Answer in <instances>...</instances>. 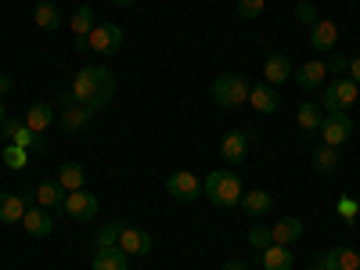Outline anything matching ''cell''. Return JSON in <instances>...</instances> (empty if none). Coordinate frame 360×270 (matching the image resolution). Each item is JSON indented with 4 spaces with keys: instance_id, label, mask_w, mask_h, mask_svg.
<instances>
[{
    "instance_id": "obj_8",
    "label": "cell",
    "mask_w": 360,
    "mask_h": 270,
    "mask_svg": "<svg viewBox=\"0 0 360 270\" xmlns=\"http://www.w3.org/2000/svg\"><path fill=\"white\" fill-rule=\"evenodd\" d=\"M0 130H4V141L8 144H18V148H25V152H40L44 148V141H40V134H33L25 127V119H4V123H0Z\"/></svg>"
},
{
    "instance_id": "obj_37",
    "label": "cell",
    "mask_w": 360,
    "mask_h": 270,
    "mask_svg": "<svg viewBox=\"0 0 360 270\" xmlns=\"http://www.w3.org/2000/svg\"><path fill=\"white\" fill-rule=\"evenodd\" d=\"M346 76H349V79H353V83L360 86V58H353V62L346 65Z\"/></svg>"
},
{
    "instance_id": "obj_6",
    "label": "cell",
    "mask_w": 360,
    "mask_h": 270,
    "mask_svg": "<svg viewBox=\"0 0 360 270\" xmlns=\"http://www.w3.org/2000/svg\"><path fill=\"white\" fill-rule=\"evenodd\" d=\"M86 47H94L98 54H119L123 51V25L119 22H101L90 29L86 37Z\"/></svg>"
},
{
    "instance_id": "obj_5",
    "label": "cell",
    "mask_w": 360,
    "mask_h": 270,
    "mask_svg": "<svg viewBox=\"0 0 360 270\" xmlns=\"http://www.w3.org/2000/svg\"><path fill=\"white\" fill-rule=\"evenodd\" d=\"M65 217L69 220H76V224H90V220H94L98 217V209H101V202H98V195L94 191H69L65 195Z\"/></svg>"
},
{
    "instance_id": "obj_32",
    "label": "cell",
    "mask_w": 360,
    "mask_h": 270,
    "mask_svg": "<svg viewBox=\"0 0 360 270\" xmlns=\"http://www.w3.org/2000/svg\"><path fill=\"white\" fill-rule=\"evenodd\" d=\"M263 8H266V0H238V18L252 22V18L263 15Z\"/></svg>"
},
{
    "instance_id": "obj_40",
    "label": "cell",
    "mask_w": 360,
    "mask_h": 270,
    "mask_svg": "<svg viewBox=\"0 0 360 270\" xmlns=\"http://www.w3.org/2000/svg\"><path fill=\"white\" fill-rule=\"evenodd\" d=\"M112 4H115V8H130V4H134V0H112Z\"/></svg>"
},
{
    "instance_id": "obj_12",
    "label": "cell",
    "mask_w": 360,
    "mask_h": 270,
    "mask_svg": "<svg viewBox=\"0 0 360 270\" xmlns=\"http://www.w3.org/2000/svg\"><path fill=\"white\" fill-rule=\"evenodd\" d=\"M245 155H249V134L227 130V134L220 137V159H224L227 166H242Z\"/></svg>"
},
{
    "instance_id": "obj_21",
    "label": "cell",
    "mask_w": 360,
    "mask_h": 270,
    "mask_svg": "<svg viewBox=\"0 0 360 270\" xmlns=\"http://www.w3.org/2000/svg\"><path fill=\"white\" fill-rule=\"evenodd\" d=\"M51 123H54V105H47V101H33V105L25 108V127L33 130V134H44Z\"/></svg>"
},
{
    "instance_id": "obj_29",
    "label": "cell",
    "mask_w": 360,
    "mask_h": 270,
    "mask_svg": "<svg viewBox=\"0 0 360 270\" xmlns=\"http://www.w3.org/2000/svg\"><path fill=\"white\" fill-rule=\"evenodd\" d=\"M69 29H72L76 40H86L90 29H94V8H90V4H79V8L72 11V18H69Z\"/></svg>"
},
{
    "instance_id": "obj_19",
    "label": "cell",
    "mask_w": 360,
    "mask_h": 270,
    "mask_svg": "<svg viewBox=\"0 0 360 270\" xmlns=\"http://www.w3.org/2000/svg\"><path fill=\"white\" fill-rule=\"evenodd\" d=\"M58 108H62V130L65 134H79L90 119H94V112L86 105H58Z\"/></svg>"
},
{
    "instance_id": "obj_20",
    "label": "cell",
    "mask_w": 360,
    "mask_h": 270,
    "mask_svg": "<svg viewBox=\"0 0 360 270\" xmlns=\"http://www.w3.org/2000/svg\"><path fill=\"white\" fill-rule=\"evenodd\" d=\"M94 270H130V256L119 245H105L94 252Z\"/></svg>"
},
{
    "instance_id": "obj_30",
    "label": "cell",
    "mask_w": 360,
    "mask_h": 270,
    "mask_svg": "<svg viewBox=\"0 0 360 270\" xmlns=\"http://www.w3.org/2000/svg\"><path fill=\"white\" fill-rule=\"evenodd\" d=\"M339 166H342V159H339V148H328V144H321L317 152H314V169H317L321 176H332Z\"/></svg>"
},
{
    "instance_id": "obj_39",
    "label": "cell",
    "mask_w": 360,
    "mask_h": 270,
    "mask_svg": "<svg viewBox=\"0 0 360 270\" xmlns=\"http://www.w3.org/2000/svg\"><path fill=\"white\" fill-rule=\"evenodd\" d=\"M224 270H249V266H245L242 259H227V266H224Z\"/></svg>"
},
{
    "instance_id": "obj_13",
    "label": "cell",
    "mask_w": 360,
    "mask_h": 270,
    "mask_svg": "<svg viewBox=\"0 0 360 270\" xmlns=\"http://www.w3.org/2000/svg\"><path fill=\"white\" fill-rule=\"evenodd\" d=\"M119 249H123L127 256H148L152 252V234L141 231V227H119Z\"/></svg>"
},
{
    "instance_id": "obj_16",
    "label": "cell",
    "mask_w": 360,
    "mask_h": 270,
    "mask_svg": "<svg viewBox=\"0 0 360 270\" xmlns=\"http://www.w3.org/2000/svg\"><path fill=\"white\" fill-rule=\"evenodd\" d=\"M335 44H339V25L332 18H317L310 29V47L314 51H335Z\"/></svg>"
},
{
    "instance_id": "obj_22",
    "label": "cell",
    "mask_w": 360,
    "mask_h": 270,
    "mask_svg": "<svg viewBox=\"0 0 360 270\" xmlns=\"http://www.w3.org/2000/svg\"><path fill=\"white\" fill-rule=\"evenodd\" d=\"M33 191H37V205L51 209V213H54V209H62V205H65V188L58 184V180H44V184H37Z\"/></svg>"
},
{
    "instance_id": "obj_31",
    "label": "cell",
    "mask_w": 360,
    "mask_h": 270,
    "mask_svg": "<svg viewBox=\"0 0 360 270\" xmlns=\"http://www.w3.org/2000/svg\"><path fill=\"white\" fill-rule=\"evenodd\" d=\"M4 162H8L11 169H25L29 152H25V148H18V144H4Z\"/></svg>"
},
{
    "instance_id": "obj_2",
    "label": "cell",
    "mask_w": 360,
    "mask_h": 270,
    "mask_svg": "<svg viewBox=\"0 0 360 270\" xmlns=\"http://www.w3.org/2000/svg\"><path fill=\"white\" fill-rule=\"evenodd\" d=\"M202 195L213 202L217 209H234V205H242L245 188H242V180H238V173L224 166V169H213L202 180Z\"/></svg>"
},
{
    "instance_id": "obj_25",
    "label": "cell",
    "mask_w": 360,
    "mask_h": 270,
    "mask_svg": "<svg viewBox=\"0 0 360 270\" xmlns=\"http://www.w3.org/2000/svg\"><path fill=\"white\" fill-rule=\"evenodd\" d=\"M259 263H263V270H292V266H295L288 245H266V249L259 252Z\"/></svg>"
},
{
    "instance_id": "obj_27",
    "label": "cell",
    "mask_w": 360,
    "mask_h": 270,
    "mask_svg": "<svg viewBox=\"0 0 360 270\" xmlns=\"http://www.w3.org/2000/svg\"><path fill=\"white\" fill-rule=\"evenodd\" d=\"M328 79V62H307L303 69H295V83L303 90H317Z\"/></svg>"
},
{
    "instance_id": "obj_28",
    "label": "cell",
    "mask_w": 360,
    "mask_h": 270,
    "mask_svg": "<svg viewBox=\"0 0 360 270\" xmlns=\"http://www.w3.org/2000/svg\"><path fill=\"white\" fill-rule=\"evenodd\" d=\"M54 180L65 188V195H69V191H83V188H86V169H83L79 162H65L62 169H58Z\"/></svg>"
},
{
    "instance_id": "obj_9",
    "label": "cell",
    "mask_w": 360,
    "mask_h": 270,
    "mask_svg": "<svg viewBox=\"0 0 360 270\" xmlns=\"http://www.w3.org/2000/svg\"><path fill=\"white\" fill-rule=\"evenodd\" d=\"M33 195H37L33 188H22V191L0 195V224H22L25 209H29V198H33Z\"/></svg>"
},
{
    "instance_id": "obj_17",
    "label": "cell",
    "mask_w": 360,
    "mask_h": 270,
    "mask_svg": "<svg viewBox=\"0 0 360 270\" xmlns=\"http://www.w3.org/2000/svg\"><path fill=\"white\" fill-rule=\"evenodd\" d=\"M299 238H303V220H295V217H285L281 224L270 227V242L274 245H295Z\"/></svg>"
},
{
    "instance_id": "obj_36",
    "label": "cell",
    "mask_w": 360,
    "mask_h": 270,
    "mask_svg": "<svg viewBox=\"0 0 360 270\" xmlns=\"http://www.w3.org/2000/svg\"><path fill=\"white\" fill-rule=\"evenodd\" d=\"M346 65H349V58H332V62H328V72H346Z\"/></svg>"
},
{
    "instance_id": "obj_14",
    "label": "cell",
    "mask_w": 360,
    "mask_h": 270,
    "mask_svg": "<svg viewBox=\"0 0 360 270\" xmlns=\"http://www.w3.org/2000/svg\"><path fill=\"white\" fill-rule=\"evenodd\" d=\"M22 227H25V234H33V238H47V234L54 231L51 209H44V205H29V209H25V217H22Z\"/></svg>"
},
{
    "instance_id": "obj_33",
    "label": "cell",
    "mask_w": 360,
    "mask_h": 270,
    "mask_svg": "<svg viewBox=\"0 0 360 270\" xmlns=\"http://www.w3.org/2000/svg\"><path fill=\"white\" fill-rule=\"evenodd\" d=\"M249 245H252L256 252H263L266 245H274V242H270V227H263V224H256V227L249 231Z\"/></svg>"
},
{
    "instance_id": "obj_23",
    "label": "cell",
    "mask_w": 360,
    "mask_h": 270,
    "mask_svg": "<svg viewBox=\"0 0 360 270\" xmlns=\"http://www.w3.org/2000/svg\"><path fill=\"white\" fill-rule=\"evenodd\" d=\"M270 205H274V195H266L263 188L242 195V209H245V217H252V220L266 217V213H270Z\"/></svg>"
},
{
    "instance_id": "obj_4",
    "label": "cell",
    "mask_w": 360,
    "mask_h": 270,
    "mask_svg": "<svg viewBox=\"0 0 360 270\" xmlns=\"http://www.w3.org/2000/svg\"><path fill=\"white\" fill-rule=\"evenodd\" d=\"M321 134H324V144H328V148H342V144L353 137V119H349V112H346V108H324V127H321Z\"/></svg>"
},
{
    "instance_id": "obj_1",
    "label": "cell",
    "mask_w": 360,
    "mask_h": 270,
    "mask_svg": "<svg viewBox=\"0 0 360 270\" xmlns=\"http://www.w3.org/2000/svg\"><path fill=\"white\" fill-rule=\"evenodd\" d=\"M115 94V79L105 65H86L76 72L72 86L62 94V105H86L90 112H101Z\"/></svg>"
},
{
    "instance_id": "obj_41",
    "label": "cell",
    "mask_w": 360,
    "mask_h": 270,
    "mask_svg": "<svg viewBox=\"0 0 360 270\" xmlns=\"http://www.w3.org/2000/svg\"><path fill=\"white\" fill-rule=\"evenodd\" d=\"M0 123H4V98H0Z\"/></svg>"
},
{
    "instance_id": "obj_38",
    "label": "cell",
    "mask_w": 360,
    "mask_h": 270,
    "mask_svg": "<svg viewBox=\"0 0 360 270\" xmlns=\"http://www.w3.org/2000/svg\"><path fill=\"white\" fill-rule=\"evenodd\" d=\"M11 83H15V79H11L8 72H0V98H4V94H8V90H11Z\"/></svg>"
},
{
    "instance_id": "obj_15",
    "label": "cell",
    "mask_w": 360,
    "mask_h": 270,
    "mask_svg": "<svg viewBox=\"0 0 360 270\" xmlns=\"http://www.w3.org/2000/svg\"><path fill=\"white\" fill-rule=\"evenodd\" d=\"M292 79V62H288V54H266L263 58V83L270 86H281Z\"/></svg>"
},
{
    "instance_id": "obj_10",
    "label": "cell",
    "mask_w": 360,
    "mask_h": 270,
    "mask_svg": "<svg viewBox=\"0 0 360 270\" xmlns=\"http://www.w3.org/2000/svg\"><path fill=\"white\" fill-rule=\"evenodd\" d=\"M356 98H360V86H356L349 76L324 86V108H353Z\"/></svg>"
},
{
    "instance_id": "obj_26",
    "label": "cell",
    "mask_w": 360,
    "mask_h": 270,
    "mask_svg": "<svg viewBox=\"0 0 360 270\" xmlns=\"http://www.w3.org/2000/svg\"><path fill=\"white\" fill-rule=\"evenodd\" d=\"M33 22L44 29V33H54V29H62V11H58V4H51V0H40V4L33 8Z\"/></svg>"
},
{
    "instance_id": "obj_11",
    "label": "cell",
    "mask_w": 360,
    "mask_h": 270,
    "mask_svg": "<svg viewBox=\"0 0 360 270\" xmlns=\"http://www.w3.org/2000/svg\"><path fill=\"white\" fill-rule=\"evenodd\" d=\"M314 270H360V252L349 245H335L314 263Z\"/></svg>"
},
{
    "instance_id": "obj_18",
    "label": "cell",
    "mask_w": 360,
    "mask_h": 270,
    "mask_svg": "<svg viewBox=\"0 0 360 270\" xmlns=\"http://www.w3.org/2000/svg\"><path fill=\"white\" fill-rule=\"evenodd\" d=\"M249 105H252L256 112H263V115H274V112H278V90L270 86V83H256V86L249 90Z\"/></svg>"
},
{
    "instance_id": "obj_24",
    "label": "cell",
    "mask_w": 360,
    "mask_h": 270,
    "mask_svg": "<svg viewBox=\"0 0 360 270\" xmlns=\"http://www.w3.org/2000/svg\"><path fill=\"white\" fill-rule=\"evenodd\" d=\"M295 119H299V127H303L307 134H321V127H324V105L303 101L295 108Z\"/></svg>"
},
{
    "instance_id": "obj_7",
    "label": "cell",
    "mask_w": 360,
    "mask_h": 270,
    "mask_svg": "<svg viewBox=\"0 0 360 270\" xmlns=\"http://www.w3.org/2000/svg\"><path fill=\"white\" fill-rule=\"evenodd\" d=\"M166 191H169L176 202H195V198H202V180H198L191 169H176V173H169V180H166Z\"/></svg>"
},
{
    "instance_id": "obj_3",
    "label": "cell",
    "mask_w": 360,
    "mask_h": 270,
    "mask_svg": "<svg viewBox=\"0 0 360 270\" xmlns=\"http://www.w3.org/2000/svg\"><path fill=\"white\" fill-rule=\"evenodd\" d=\"M249 90H252V83L242 76V72H220L213 83H209V98H213L220 108H242V105H249Z\"/></svg>"
},
{
    "instance_id": "obj_35",
    "label": "cell",
    "mask_w": 360,
    "mask_h": 270,
    "mask_svg": "<svg viewBox=\"0 0 360 270\" xmlns=\"http://www.w3.org/2000/svg\"><path fill=\"white\" fill-rule=\"evenodd\" d=\"M335 213H339L342 220H353V217L360 213V202H356V198H339V205H335Z\"/></svg>"
},
{
    "instance_id": "obj_34",
    "label": "cell",
    "mask_w": 360,
    "mask_h": 270,
    "mask_svg": "<svg viewBox=\"0 0 360 270\" xmlns=\"http://www.w3.org/2000/svg\"><path fill=\"white\" fill-rule=\"evenodd\" d=\"M119 227H123V220L105 224V227L98 231V249H105V245H115V242H119Z\"/></svg>"
}]
</instances>
